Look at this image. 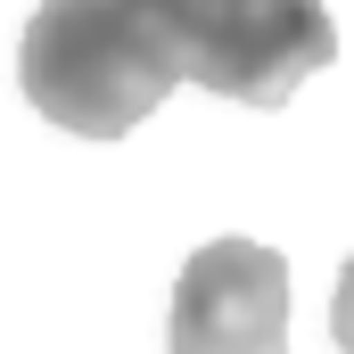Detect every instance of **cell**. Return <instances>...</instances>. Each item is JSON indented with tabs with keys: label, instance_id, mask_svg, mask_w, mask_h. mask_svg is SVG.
<instances>
[{
	"label": "cell",
	"instance_id": "obj_3",
	"mask_svg": "<svg viewBox=\"0 0 354 354\" xmlns=\"http://www.w3.org/2000/svg\"><path fill=\"white\" fill-rule=\"evenodd\" d=\"M174 354H288V264L256 239H214L174 280Z\"/></svg>",
	"mask_w": 354,
	"mask_h": 354
},
{
	"label": "cell",
	"instance_id": "obj_2",
	"mask_svg": "<svg viewBox=\"0 0 354 354\" xmlns=\"http://www.w3.org/2000/svg\"><path fill=\"white\" fill-rule=\"evenodd\" d=\"M149 25L181 83L239 107H280L338 58V25L322 0H149Z\"/></svg>",
	"mask_w": 354,
	"mask_h": 354
},
{
	"label": "cell",
	"instance_id": "obj_4",
	"mask_svg": "<svg viewBox=\"0 0 354 354\" xmlns=\"http://www.w3.org/2000/svg\"><path fill=\"white\" fill-rule=\"evenodd\" d=\"M330 330H338V346L354 354V256H346V272H338V297H330Z\"/></svg>",
	"mask_w": 354,
	"mask_h": 354
},
{
	"label": "cell",
	"instance_id": "obj_1",
	"mask_svg": "<svg viewBox=\"0 0 354 354\" xmlns=\"http://www.w3.org/2000/svg\"><path fill=\"white\" fill-rule=\"evenodd\" d=\"M17 83L50 124L83 140H124L174 99L181 75L149 25V0H41L17 50Z\"/></svg>",
	"mask_w": 354,
	"mask_h": 354
}]
</instances>
